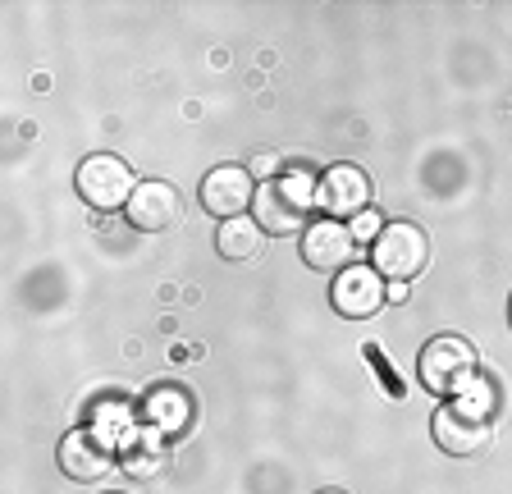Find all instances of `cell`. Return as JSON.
<instances>
[{
	"instance_id": "6da1fadb",
	"label": "cell",
	"mask_w": 512,
	"mask_h": 494,
	"mask_svg": "<svg viewBox=\"0 0 512 494\" xmlns=\"http://www.w3.org/2000/svg\"><path fill=\"white\" fill-rule=\"evenodd\" d=\"M311 206H316L311 174H288V179L261 183L252 211H256V225L266 229V234H298V229H307Z\"/></svg>"
},
{
	"instance_id": "7a4b0ae2",
	"label": "cell",
	"mask_w": 512,
	"mask_h": 494,
	"mask_svg": "<svg viewBox=\"0 0 512 494\" xmlns=\"http://www.w3.org/2000/svg\"><path fill=\"white\" fill-rule=\"evenodd\" d=\"M416 376L430 394H467L476 385V348L458 334H439L421 348V362H416Z\"/></svg>"
},
{
	"instance_id": "3957f363",
	"label": "cell",
	"mask_w": 512,
	"mask_h": 494,
	"mask_svg": "<svg viewBox=\"0 0 512 494\" xmlns=\"http://www.w3.org/2000/svg\"><path fill=\"white\" fill-rule=\"evenodd\" d=\"M371 266H375V275L389 284H412L416 275L430 266V238L416 225H407V220H394V225H384L380 238L371 243Z\"/></svg>"
},
{
	"instance_id": "277c9868",
	"label": "cell",
	"mask_w": 512,
	"mask_h": 494,
	"mask_svg": "<svg viewBox=\"0 0 512 494\" xmlns=\"http://www.w3.org/2000/svg\"><path fill=\"white\" fill-rule=\"evenodd\" d=\"M430 430H435V444L448 453V458H480V453L494 444L490 412L471 408L467 398L444 403V408L435 412V421H430Z\"/></svg>"
},
{
	"instance_id": "5b68a950",
	"label": "cell",
	"mask_w": 512,
	"mask_h": 494,
	"mask_svg": "<svg viewBox=\"0 0 512 494\" xmlns=\"http://www.w3.org/2000/svg\"><path fill=\"white\" fill-rule=\"evenodd\" d=\"M138 193V179H133V165L110 156V151H96L78 165V197L96 211H119V206L133 202Z\"/></svg>"
},
{
	"instance_id": "8992f818",
	"label": "cell",
	"mask_w": 512,
	"mask_h": 494,
	"mask_svg": "<svg viewBox=\"0 0 512 494\" xmlns=\"http://www.w3.org/2000/svg\"><path fill=\"white\" fill-rule=\"evenodd\" d=\"M316 206H325L330 220H357L371 206V179L362 165H330L316 183Z\"/></svg>"
},
{
	"instance_id": "52a82bcc",
	"label": "cell",
	"mask_w": 512,
	"mask_h": 494,
	"mask_svg": "<svg viewBox=\"0 0 512 494\" xmlns=\"http://www.w3.org/2000/svg\"><path fill=\"white\" fill-rule=\"evenodd\" d=\"M352 257H357V238H352L348 225H339V220L325 215V220L302 229V261H307L311 270L339 275V270L352 266Z\"/></svg>"
},
{
	"instance_id": "ba28073f",
	"label": "cell",
	"mask_w": 512,
	"mask_h": 494,
	"mask_svg": "<svg viewBox=\"0 0 512 494\" xmlns=\"http://www.w3.org/2000/svg\"><path fill=\"white\" fill-rule=\"evenodd\" d=\"M60 467L64 476H74L78 485H92L101 476H110L115 467V444L101 440L96 430H69L60 440Z\"/></svg>"
},
{
	"instance_id": "9c48e42d",
	"label": "cell",
	"mask_w": 512,
	"mask_h": 494,
	"mask_svg": "<svg viewBox=\"0 0 512 494\" xmlns=\"http://www.w3.org/2000/svg\"><path fill=\"white\" fill-rule=\"evenodd\" d=\"M384 298H389V289H384V280L375 275V266H348V270H339V275H334L330 302H334V312H343L348 321L375 316Z\"/></svg>"
},
{
	"instance_id": "30bf717a",
	"label": "cell",
	"mask_w": 512,
	"mask_h": 494,
	"mask_svg": "<svg viewBox=\"0 0 512 494\" xmlns=\"http://www.w3.org/2000/svg\"><path fill=\"white\" fill-rule=\"evenodd\" d=\"M124 215H128V225L142 229V234H160V229L179 225V215H183L179 188H174V183H165V179L138 183V193H133V202L124 206Z\"/></svg>"
},
{
	"instance_id": "8fae6325",
	"label": "cell",
	"mask_w": 512,
	"mask_h": 494,
	"mask_svg": "<svg viewBox=\"0 0 512 494\" xmlns=\"http://www.w3.org/2000/svg\"><path fill=\"white\" fill-rule=\"evenodd\" d=\"M256 202L252 174L243 165H215L202 179V206L220 220H234V215H247V206Z\"/></svg>"
},
{
	"instance_id": "7c38bea8",
	"label": "cell",
	"mask_w": 512,
	"mask_h": 494,
	"mask_svg": "<svg viewBox=\"0 0 512 494\" xmlns=\"http://www.w3.org/2000/svg\"><path fill=\"white\" fill-rule=\"evenodd\" d=\"M261 238H266V229L256 225V215H234V220H220L215 252L224 261H252L261 252Z\"/></svg>"
},
{
	"instance_id": "4fadbf2b",
	"label": "cell",
	"mask_w": 512,
	"mask_h": 494,
	"mask_svg": "<svg viewBox=\"0 0 512 494\" xmlns=\"http://www.w3.org/2000/svg\"><path fill=\"white\" fill-rule=\"evenodd\" d=\"M188 417H192V403H188V394H183V389L160 385L156 394L147 398V421H151V430H165V435H174V430L188 426Z\"/></svg>"
},
{
	"instance_id": "5bb4252c",
	"label": "cell",
	"mask_w": 512,
	"mask_h": 494,
	"mask_svg": "<svg viewBox=\"0 0 512 494\" xmlns=\"http://www.w3.org/2000/svg\"><path fill=\"white\" fill-rule=\"evenodd\" d=\"M119 467H124L133 481H151V476L165 472V449H156V444H133V449H124Z\"/></svg>"
},
{
	"instance_id": "9a60e30c",
	"label": "cell",
	"mask_w": 512,
	"mask_h": 494,
	"mask_svg": "<svg viewBox=\"0 0 512 494\" xmlns=\"http://www.w3.org/2000/svg\"><path fill=\"white\" fill-rule=\"evenodd\" d=\"M366 362H371V366H375V371H380V376H384V389H389V394H394V398H403V394H407V389H403V385H398V376H394V366L384 362V357H380V348H375V344H366Z\"/></svg>"
},
{
	"instance_id": "2e32d148",
	"label": "cell",
	"mask_w": 512,
	"mask_h": 494,
	"mask_svg": "<svg viewBox=\"0 0 512 494\" xmlns=\"http://www.w3.org/2000/svg\"><path fill=\"white\" fill-rule=\"evenodd\" d=\"M380 215L375 211H362L357 215V225H352V238H357V243H371V238H380Z\"/></svg>"
},
{
	"instance_id": "e0dca14e",
	"label": "cell",
	"mask_w": 512,
	"mask_h": 494,
	"mask_svg": "<svg viewBox=\"0 0 512 494\" xmlns=\"http://www.w3.org/2000/svg\"><path fill=\"white\" fill-rule=\"evenodd\" d=\"M279 170V156H256L252 161V174H275Z\"/></svg>"
},
{
	"instance_id": "ac0fdd59",
	"label": "cell",
	"mask_w": 512,
	"mask_h": 494,
	"mask_svg": "<svg viewBox=\"0 0 512 494\" xmlns=\"http://www.w3.org/2000/svg\"><path fill=\"white\" fill-rule=\"evenodd\" d=\"M320 494H343V490H320Z\"/></svg>"
},
{
	"instance_id": "d6986e66",
	"label": "cell",
	"mask_w": 512,
	"mask_h": 494,
	"mask_svg": "<svg viewBox=\"0 0 512 494\" xmlns=\"http://www.w3.org/2000/svg\"><path fill=\"white\" fill-rule=\"evenodd\" d=\"M508 321H512V302H508Z\"/></svg>"
}]
</instances>
